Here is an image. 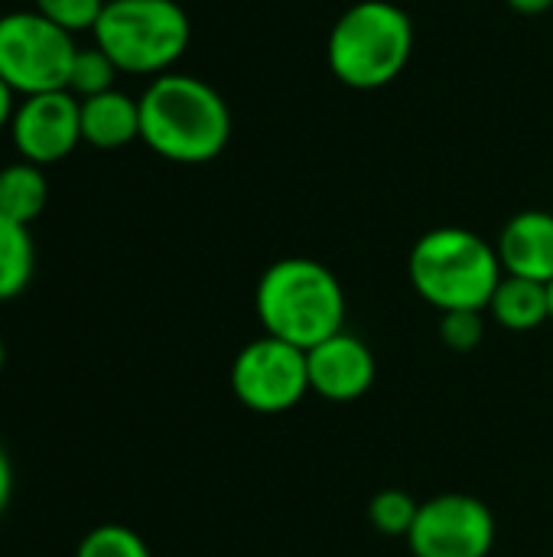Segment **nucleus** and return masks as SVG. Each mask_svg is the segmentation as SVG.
<instances>
[{
  "label": "nucleus",
  "instance_id": "obj_2",
  "mask_svg": "<svg viewBox=\"0 0 553 557\" xmlns=\"http://www.w3.org/2000/svg\"><path fill=\"white\" fill-rule=\"evenodd\" d=\"M254 310L267 336L313 349L345 326L342 281L316 258L274 261L254 290Z\"/></svg>",
  "mask_w": 553,
  "mask_h": 557
},
{
  "label": "nucleus",
  "instance_id": "obj_18",
  "mask_svg": "<svg viewBox=\"0 0 553 557\" xmlns=\"http://www.w3.org/2000/svg\"><path fill=\"white\" fill-rule=\"evenodd\" d=\"M75 557H150V548L127 525H98L81 539Z\"/></svg>",
  "mask_w": 553,
  "mask_h": 557
},
{
  "label": "nucleus",
  "instance_id": "obj_7",
  "mask_svg": "<svg viewBox=\"0 0 553 557\" xmlns=\"http://www.w3.org/2000/svg\"><path fill=\"white\" fill-rule=\"evenodd\" d=\"M231 392L254 414H284L310 392L306 349L277 336L251 339L231 362Z\"/></svg>",
  "mask_w": 553,
  "mask_h": 557
},
{
  "label": "nucleus",
  "instance_id": "obj_8",
  "mask_svg": "<svg viewBox=\"0 0 553 557\" xmlns=\"http://www.w3.org/2000/svg\"><path fill=\"white\" fill-rule=\"evenodd\" d=\"M404 542L414 557H489L495 545V516L476 496L443 493L420 503L417 522Z\"/></svg>",
  "mask_w": 553,
  "mask_h": 557
},
{
  "label": "nucleus",
  "instance_id": "obj_24",
  "mask_svg": "<svg viewBox=\"0 0 553 557\" xmlns=\"http://www.w3.org/2000/svg\"><path fill=\"white\" fill-rule=\"evenodd\" d=\"M548 294H551V323H553V281L548 284Z\"/></svg>",
  "mask_w": 553,
  "mask_h": 557
},
{
  "label": "nucleus",
  "instance_id": "obj_3",
  "mask_svg": "<svg viewBox=\"0 0 553 557\" xmlns=\"http://www.w3.org/2000/svg\"><path fill=\"white\" fill-rule=\"evenodd\" d=\"M407 277L420 300L440 313H453L489 310V300L505 271L495 245H489L482 235L460 225H440L414 242Z\"/></svg>",
  "mask_w": 553,
  "mask_h": 557
},
{
  "label": "nucleus",
  "instance_id": "obj_20",
  "mask_svg": "<svg viewBox=\"0 0 553 557\" xmlns=\"http://www.w3.org/2000/svg\"><path fill=\"white\" fill-rule=\"evenodd\" d=\"M440 339L453 352H473V349H479V343L486 339L482 310H453V313H443V320H440Z\"/></svg>",
  "mask_w": 553,
  "mask_h": 557
},
{
  "label": "nucleus",
  "instance_id": "obj_23",
  "mask_svg": "<svg viewBox=\"0 0 553 557\" xmlns=\"http://www.w3.org/2000/svg\"><path fill=\"white\" fill-rule=\"evenodd\" d=\"M508 7L521 16H538V13L551 10L553 0H508Z\"/></svg>",
  "mask_w": 553,
  "mask_h": 557
},
{
  "label": "nucleus",
  "instance_id": "obj_22",
  "mask_svg": "<svg viewBox=\"0 0 553 557\" xmlns=\"http://www.w3.org/2000/svg\"><path fill=\"white\" fill-rule=\"evenodd\" d=\"M13 111H16V104H13V91H10V85L0 78V131H3V127H10Z\"/></svg>",
  "mask_w": 553,
  "mask_h": 557
},
{
  "label": "nucleus",
  "instance_id": "obj_11",
  "mask_svg": "<svg viewBox=\"0 0 553 557\" xmlns=\"http://www.w3.org/2000/svg\"><path fill=\"white\" fill-rule=\"evenodd\" d=\"M499 261L505 274L528 281H553V212L525 209L512 215L495 242Z\"/></svg>",
  "mask_w": 553,
  "mask_h": 557
},
{
  "label": "nucleus",
  "instance_id": "obj_10",
  "mask_svg": "<svg viewBox=\"0 0 553 557\" xmlns=\"http://www.w3.org/2000/svg\"><path fill=\"white\" fill-rule=\"evenodd\" d=\"M306 369H310V392L336 405L362 398L378 375L368 343H362L345 330L306 349Z\"/></svg>",
  "mask_w": 553,
  "mask_h": 557
},
{
  "label": "nucleus",
  "instance_id": "obj_25",
  "mask_svg": "<svg viewBox=\"0 0 553 557\" xmlns=\"http://www.w3.org/2000/svg\"><path fill=\"white\" fill-rule=\"evenodd\" d=\"M0 369H3V343H0Z\"/></svg>",
  "mask_w": 553,
  "mask_h": 557
},
{
  "label": "nucleus",
  "instance_id": "obj_19",
  "mask_svg": "<svg viewBox=\"0 0 553 557\" xmlns=\"http://www.w3.org/2000/svg\"><path fill=\"white\" fill-rule=\"evenodd\" d=\"M104 3L108 0H33V10L75 36L81 29H95Z\"/></svg>",
  "mask_w": 553,
  "mask_h": 557
},
{
  "label": "nucleus",
  "instance_id": "obj_5",
  "mask_svg": "<svg viewBox=\"0 0 553 557\" xmlns=\"http://www.w3.org/2000/svg\"><path fill=\"white\" fill-rule=\"evenodd\" d=\"M91 33L117 72L156 78L189 49L192 23L176 0H108Z\"/></svg>",
  "mask_w": 553,
  "mask_h": 557
},
{
  "label": "nucleus",
  "instance_id": "obj_13",
  "mask_svg": "<svg viewBox=\"0 0 553 557\" xmlns=\"http://www.w3.org/2000/svg\"><path fill=\"white\" fill-rule=\"evenodd\" d=\"M489 313L508 333L541 330L544 323H551V294H548V284L505 274L499 281L492 300H489Z\"/></svg>",
  "mask_w": 553,
  "mask_h": 557
},
{
  "label": "nucleus",
  "instance_id": "obj_15",
  "mask_svg": "<svg viewBox=\"0 0 553 557\" xmlns=\"http://www.w3.org/2000/svg\"><path fill=\"white\" fill-rule=\"evenodd\" d=\"M33 264H36V251H33L29 228L0 215V304L26 290L33 277Z\"/></svg>",
  "mask_w": 553,
  "mask_h": 557
},
{
  "label": "nucleus",
  "instance_id": "obj_14",
  "mask_svg": "<svg viewBox=\"0 0 553 557\" xmlns=\"http://www.w3.org/2000/svg\"><path fill=\"white\" fill-rule=\"evenodd\" d=\"M46 202H49V183L42 166L29 160L0 166V215L29 228L42 215Z\"/></svg>",
  "mask_w": 553,
  "mask_h": 557
},
{
  "label": "nucleus",
  "instance_id": "obj_12",
  "mask_svg": "<svg viewBox=\"0 0 553 557\" xmlns=\"http://www.w3.org/2000/svg\"><path fill=\"white\" fill-rule=\"evenodd\" d=\"M140 137V101L111 88L81 98V140L98 150H117Z\"/></svg>",
  "mask_w": 553,
  "mask_h": 557
},
{
  "label": "nucleus",
  "instance_id": "obj_16",
  "mask_svg": "<svg viewBox=\"0 0 553 557\" xmlns=\"http://www.w3.org/2000/svg\"><path fill=\"white\" fill-rule=\"evenodd\" d=\"M420 503L404 490H381L368 503V522L385 539H407L417 522Z\"/></svg>",
  "mask_w": 553,
  "mask_h": 557
},
{
  "label": "nucleus",
  "instance_id": "obj_1",
  "mask_svg": "<svg viewBox=\"0 0 553 557\" xmlns=\"http://www.w3.org/2000/svg\"><path fill=\"white\" fill-rule=\"evenodd\" d=\"M140 101V140L163 160L199 166L215 160L231 137L228 101L199 75L163 72Z\"/></svg>",
  "mask_w": 553,
  "mask_h": 557
},
{
  "label": "nucleus",
  "instance_id": "obj_21",
  "mask_svg": "<svg viewBox=\"0 0 553 557\" xmlns=\"http://www.w3.org/2000/svg\"><path fill=\"white\" fill-rule=\"evenodd\" d=\"M10 490H13V470H10V460H7V454L0 447V516H3V509L10 503Z\"/></svg>",
  "mask_w": 553,
  "mask_h": 557
},
{
  "label": "nucleus",
  "instance_id": "obj_17",
  "mask_svg": "<svg viewBox=\"0 0 553 557\" xmlns=\"http://www.w3.org/2000/svg\"><path fill=\"white\" fill-rule=\"evenodd\" d=\"M117 78V65L111 62V55L98 46L91 49H78L72 72H68V91L81 101V98H95L114 88Z\"/></svg>",
  "mask_w": 553,
  "mask_h": 557
},
{
  "label": "nucleus",
  "instance_id": "obj_9",
  "mask_svg": "<svg viewBox=\"0 0 553 557\" xmlns=\"http://www.w3.org/2000/svg\"><path fill=\"white\" fill-rule=\"evenodd\" d=\"M10 137L23 160L59 163L81 144V101L68 88L29 95L13 111Z\"/></svg>",
  "mask_w": 553,
  "mask_h": 557
},
{
  "label": "nucleus",
  "instance_id": "obj_6",
  "mask_svg": "<svg viewBox=\"0 0 553 557\" xmlns=\"http://www.w3.org/2000/svg\"><path fill=\"white\" fill-rule=\"evenodd\" d=\"M75 39L36 10H13L0 16V78L13 95H42L68 88L75 62Z\"/></svg>",
  "mask_w": 553,
  "mask_h": 557
},
{
  "label": "nucleus",
  "instance_id": "obj_4",
  "mask_svg": "<svg viewBox=\"0 0 553 557\" xmlns=\"http://www.w3.org/2000/svg\"><path fill=\"white\" fill-rule=\"evenodd\" d=\"M414 23L391 0H359L339 13L326 39L329 72L355 91L391 85L411 62Z\"/></svg>",
  "mask_w": 553,
  "mask_h": 557
}]
</instances>
